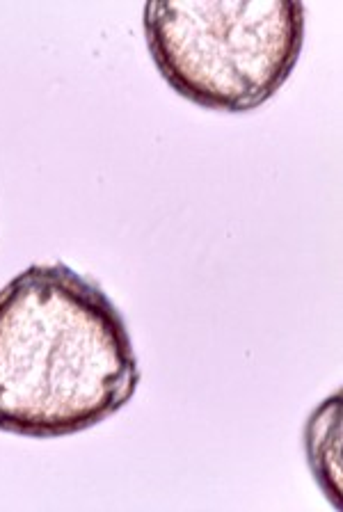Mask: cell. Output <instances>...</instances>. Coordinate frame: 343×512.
I'll return each mask as SVG.
<instances>
[{
  "mask_svg": "<svg viewBox=\"0 0 343 512\" xmlns=\"http://www.w3.org/2000/svg\"><path fill=\"white\" fill-rule=\"evenodd\" d=\"M140 366L122 311L67 263H35L0 291V430L51 439L122 410Z\"/></svg>",
  "mask_w": 343,
  "mask_h": 512,
  "instance_id": "1",
  "label": "cell"
},
{
  "mask_svg": "<svg viewBox=\"0 0 343 512\" xmlns=\"http://www.w3.org/2000/svg\"><path fill=\"white\" fill-rule=\"evenodd\" d=\"M142 26L174 92L209 110L247 112L293 74L307 16L295 0H154Z\"/></svg>",
  "mask_w": 343,
  "mask_h": 512,
  "instance_id": "2",
  "label": "cell"
},
{
  "mask_svg": "<svg viewBox=\"0 0 343 512\" xmlns=\"http://www.w3.org/2000/svg\"><path fill=\"white\" fill-rule=\"evenodd\" d=\"M337 396L339 394H334L332 400L327 398L325 403L318 407L316 414L309 419V423H307V455H309V464H311V469H314L316 478L321 480L323 490L327 492V496H332L334 506L341 508L337 496H334V492H332V485H334V490L339 492L341 451H330V442H327V430H330V423L341 414V410L334 412V419L330 421V410H332Z\"/></svg>",
  "mask_w": 343,
  "mask_h": 512,
  "instance_id": "3",
  "label": "cell"
}]
</instances>
